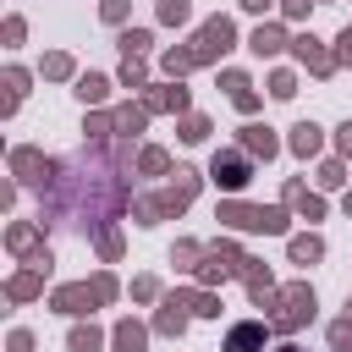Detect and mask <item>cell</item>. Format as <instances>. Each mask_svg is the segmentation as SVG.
Listing matches in <instances>:
<instances>
[{"label":"cell","instance_id":"cell-13","mask_svg":"<svg viewBox=\"0 0 352 352\" xmlns=\"http://www.w3.org/2000/svg\"><path fill=\"white\" fill-rule=\"evenodd\" d=\"M110 341H116V352H148V330H143V324H132V319H121Z\"/></svg>","mask_w":352,"mask_h":352},{"label":"cell","instance_id":"cell-9","mask_svg":"<svg viewBox=\"0 0 352 352\" xmlns=\"http://www.w3.org/2000/svg\"><path fill=\"white\" fill-rule=\"evenodd\" d=\"M264 336H270V324H236L231 336H226V352H264Z\"/></svg>","mask_w":352,"mask_h":352},{"label":"cell","instance_id":"cell-2","mask_svg":"<svg viewBox=\"0 0 352 352\" xmlns=\"http://www.w3.org/2000/svg\"><path fill=\"white\" fill-rule=\"evenodd\" d=\"M192 192H198V170H182L176 187H165L160 198H143V204H138V220L154 226V220H165V214H182V209L192 204Z\"/></svg>","mask_w":352,"mask_h":352},{"label":"cell","instance_id":"cell-40","mask_svg":"<svg viewBox=\"0 0 352 352\" xmlns=\"http://www.w3.org/2000/svg\"><path fill=\"white\" fill-rule=\"evenodd\" d=\"M336 60H352V28L341 33V50H336Z\"/></svg>","mask_w":352,"mask_h":352},{"label":"cell","instance_id":"cell-7","mask_svg":"<svg viewBox=\"0 0 352 352\" xmlns=\"http://www.w3.org/2000/svg\"><path fill=\"white\" fill-rule=\"evenodd\" d=\"M292 50H297V60H302V66H308L314 77H330V72H336V55H324L314 33H302V38H292Z\"/></svg>","mask_w":352,"mask_h":352},{"label":"cell","instance_id":"cell-15","mask_svg":"<svg viewBox=\"0 0 352 352\" xmlns=\"http://www.w3.org/2000/svg\"><path fill=\"white\" fill-rule=\"evenodd\" d=\"M319 143H324V138H319V126H314V121H297V126H292V154H302V160H308V154H319Z\"/></svg>","mask_w":352,"mask_h":352},{"label":"cell","instance_id":"cell-14","mask_svg":"<svg viewBox=\"0 0 352 352\" xmlns=\"http://www.w3.org/2000/svg\"><path fill=\"white\" fill-rule=\"evenodd\" d=\"M154 330H160V336H182V330H187V314H182V297H165V308H160V319H154Z\"/></svg>","mask_w":352,"mask_h":352},{"label":"cell","instance_id":"cell-43","mask_svg":"<svg viewBox=\"0 0 352 352\" xmlns=\"http://www.w3.org/2000/svg\"><path fill=\"white\" fill-rule=\"evenodd\" d=\"M346 214H352V192H346Z\"/></svg>","mask_w":352,"mask_h":352},{"label":"cell","instance_id":"cell-27","mask_svg":"<svg viewBox=\"0 0 352 352\" xmlns=\"http://www.w3.org/2000/svg\"><path fill=\"white\" fill-rule=\"evenodd\" d=\"M270 94H275V99H292V94H297V77H292V72H275V77H270Z\"/></svg>","mask_w":352,"mask_h":352},{"label":"cell","instance_id":"cell-3","mask_svg":"<svg viewBox=\"0 0 352 352\" xmlns=\"http://www.w3.org/2000/svg\"><path fill=\"white\" fill-rule=\"evenodd\" d=\"M220 220L226 226H236V231H286V204H270V209H258V204H220Z\"/></svg>","mask_w":352,"mask_h":352},{"label":"cell","instance_id":"cell-19","mask_svg":"<svg viewBox=\"0 0 352 352\" xmlns=\"http://www.w3.org/2000/svg\"><path fill=\"white\" fill-rule=\"evenodd\" d=\"M143 110H187V88H154Z\"/></svg>","mask_w":352,"mask_h":352},{"label":"cell","instance_id":"cell-44","mask_svg":"<svg viewBox=\"0 0 352 352\" xmlns=\"http://www.w3.org/2000/svg\"><path fill=\"white\" fill-rule=\"evenodd\" d=\"M280 352H297V346H280Z\"/></svg>","mask_w":352,"mask_h":352},{"label":"cell","instance_id":"cell-26","mask_svg":"<svg viewBox=\"0 0 352 352\" xmlns=\"http://www.w3.org/2000/svg\"><path fill=\"white\" fill-rule=\"evenodd\" d=\"M143 77H148V72H143V60H138V55H126V66H121V82H126V88H143Z\"/></svg>","mask_w":352,"mask_h":352},{"label":"cell","instance_id":"cell-35","mask_svg":"<svg viewBox=\"0 0 352 352\" xmlns=\"http://www.w3.org/2000/svg\"><path fill=\"white\" fill-rule=\"evenodd\" d=\"M99 253H104V258H116V253H121V236H116V231H104V236H99Z\"/></svg>","mask_w":352,"mask_h":352},{"label":"cell","instance_id":"cell-41","mask_svg":"<svg viewBox=\"0 0 352 352\" xmlns=\"http://www.w3.org/2000/svg\"><path fill=\"white\" fill-rule=\"evenodd\" d=\"M341 154H352V121L341 126Z\"/></svg>","mask_w":352,"mask_h":352},{"label":"cell","instance_id":"cell-20","mask_svg":"<svg viewBox=\"0 0 352 352\" xmlns=\"http://www.w3.org/2000/svg\"><path fill=\"white\" fill-rule=\"evenodd\" d=\"M176 297H182V308H192V314H204V319L220 314V297H214V292H176Z\"/></svg>","mask_w":352,"mask_h":352},{"label":"cell","instance_id":"cell-5","mask_svg":"<svg viewBox=\"0 0 352 352\" xmlns=\"http://www.w3.org/2000/svg\"><path fill=\"white\" fill-rule=\"evenodd\" d=\"M248 170H253V160H248V148H220L214 154V165H209V176L226 187V192H236V187H248Z\"/></svg>","mask_w":352,"mask_h":352},{"label":"cell","instance_id":"cell-30","mask_svg":"<svg viewBox=\"0 0 352 352\" xmlns=\"http://www.w3.org/2000/svg\"><path fill=\"white\" fill-rule=\"evenodd\" d=\"M44 77H72V55H44Z\"/></svg>","mask_w":352,"mask_h":352},{"label":"cell","instance_id":"cell-37","mask_svg":"<svg viewBox=\"0 0 352 352\" xmlns=\"http://www.w3.org/2000/svg\"><path fill=\"white\" fill-rule=\"evenodd\" d=\"M94 292H99V297L110 302V297H116V280H110V275H94Z\"/></svg>","mask_w":352,"mask_h":352},{"label":"cell","instance_id":"cell-12","mask_svg":"<svg viewBox=\"0 0 352 352\" xmlns=\"http://www.w3.org/2000/svg\"><path fill=\"white\" fill-rule=\"evenodd\" d=\"M11 170H16L22 182H44V170H50V165H44V154H38V148H16V154H11Z\"/></svg>","mask_w":352,"mask_h":352},{"label":"cell","instance_id":"cell-31","mask_svg":"<svg viewBox=\"0 0 352 352\" xmlns=\"http://www.w3.org/2000/svg\"><path fill=\"white\" fill-rule=\"evenodd\" d=\"M330 341H336V352H352V319L330 324Z\"/></svg>","mask_w":352,"mask_h":352},{"label":"cell","instance_id":"cell-33","mask_svg":"<svg viewBox=\"0 0 352 352\" xmlns=\"http://www.w3.org/2000/svg\"><path fill=\"white\" fill-rule=\"evenodd\" d=\"M99 16H104V22H121V16H126V0H104Z\"/></svg>","mask_w":352,"mask_h":352},{"label":"cell","instance_id":"cell-21","mask_svg":"<svg viewBox=\"0 0 352 352\" xmlns=\"http://www.w3.org/2000/svg\"><path fill=\"white\" fill-rule=\"evenodd\" d=\"M143 116H148V110H132V104L116 110V132H121V138H138V132H143Z\"/></svg>","mask_w":352,"mask_h":352},{"label":"cell","instance_id":"cell-17","mask_svg":"<svg viewBox=\"0 0 352 352\" xmlns=\"http://www.w3.org/2000/svg\"><path fill=\"white\" fill-rule=\"evenodd\" d=\"M286 204H297V209H302L308 220H319V214H324V204H319V198H314V192H308L302 182H286Z\"/></svg>","mask_w":352,"mask_h":352},{"label":"cell","instance_id":"cell-4","mask_svg":"<svg viewBox=\"0 0 352 352\" xmlns=\"http://www.w3.org/2000/svg\"><path fill=\"white\" fill-rule=\"evenodd\" d=\"M231 44H236L231 16H209V22H204V33H198V44H192V60H214V55H226Z\"/></svg>","mask_w":352,"mask_h":352},{"label":"cell","instance_id":"cell-25","mask_svg":"<svg viewBox=\"0 0 352 352\" xmlns=\"http://www.w3.org/2000/svg\"><path fill=\"white\" fill-rule=\"evenodd\" d=\"M148 44H154V38H148L143 28H132V33H121V50H126V55H143Z\"/></svg>","mask_w":352,"mask_h":352},{"label":"cell","instance_id":"cell-28","mask_svg":"<svg viewBox=\"0 0 352 352\" xmlns=\"http://www.w3.org/2000/svg\"><path fill=\"white\" fill-rule=\"evenodd\" d=\"M341 182H346L341 160H324V165H319V187H341Z\"/></svg>","mask_w":352,"mask_h":352},{"label":"cell","instance_id":"cell-29","mask_svg":"<svg viewBox=\"0 0 352 352\" xmlns=\"http://www.w3.org/2000/svg\"><path fill=\"white\" fill-rule=\"evenodd\" d=\"M187 0H160V22H187Z\"/></svg>","mask_w":352,"mask_h":352},{"label":"cell","instance_id":"cell-6","mask_svg":"<svg viewBox=\"0 0 352 352\" xmlns=\"http://www.w3.org/2000/svg\"><path fill=\"white\" fill-rule=\"evenodd\" d=\"M242 264H248V258H242L236 248H226V242H220V248H209V253H204L198 280H204V286H214V280H226V275H242Z\"/></svg>","mask_w":352,"mask_h":352},{"label":"cell","instance_id":"cell-1","mask_svg":"<svg viewBox=\"0 0 352 352\" xmlns=\"http://www.w3.org/2000/svg\"><path fill=\"white\" fill-rule=\"evenodd\" d=\"M258 302H264V308H275V314H270V324H275V330H302V324L314 319V292H308V286L264 292Z\"/></svg>","mask_w":352,"mask_h":352},{"label":"cell","instance_id":"cell-38","mask_svg":"<svg viewBox=\"0 0 352 352\" xmlns=\"http://www.w3.org/2000/svg\"><path fill=\"white\" fill-rule=\"evenodd\" d=\"M11 352H33V336L28 330H11Z\"/></svg>","mask_w":352,"mask_h":352},{"label":"cell","instance_id":"cell-23","mask_svg":"<svg viewBox=\"0 0 352 352\" xmlns=\"http://www.w3.org/2000/svg\"><path fill=\"white\" fill-rule=\"evenodd\" d=\"M99 341H104V336H99L94 324H77V330H72V352H99Z\"/></svg>","mask_w":352,"mask_h":352},{"label":"cell","instance_id":"cell-16","mask_svg":"<svg viewBox=\"0 0 352 352\" xmlns=\"http://www.w3.org/2000/svg\"><path fill=\"white\" fill-rule=\"evenodd\" d=\"M104 94H110V77H99V72L77 77V99H82V104H104Z\"/></svg>","mask_w":352,"mask_h":352},{"label":"cell","instance_id":"cell-10","mask_svg":"<svg viewBox=\"0 0 352 352\" xmlns=\"http://www.w3.org/2000/svg\"><path fill=\"white\" fill-rule=\"evenodd\" d=\"M242 148H248L253 160H275V148H280V143H275V132H270V126H242Z\"/></svg>","mask_w":352,"mask_h":352},{"label":"cell","instance_id":"cell-22","mask_svg":"<svg viewBox=\"0 0 352 352\" xmlns=\"http://www.w3.org/2000/svg\"><path fill=\"white\" fill-rule=\"evenodd\" d=\"M319 253H324V242H319V236H292V258H297V264H314Z\"/></svg>","mask_w":352,"mask_h":352},{"label":"cell","instance_id":"cell-32","mask_svg":"<svg viewBox=\"0 0 352 352\" xmlns=\"http://www.w3.org/2000/svg\"><path fill=\"white\" fill-rule=\"evenodd\" d=\"M138 165H143L148 176H160V170H165V148H143V160H138Z\"/></svg>","mask_w":352,"mask_h":352},{"label":"cell","instance_id":"cell-39","mask_svg":"<svg viewBox=\"0 0 352 352\" xmlns=\"http://www.w3.org/2000/svg\"><path fill=\"white\" fill-rule=\"evenodd\" d=\"M280 6H286V16H308V6H314V0H280Z\"/></svg>","mask_w":352,"mask_h":352},{"label":"cell","instance_id":"cell-42","mask_svg":"<svg viewBox=\"0 0 352 352\" xmlns=\"http://www.w3.org/2000/svg\"><path fill=\"white\" fill-rule=\"evenodd\" d=\"M242 11H270V0H242Z\"/></svg>","mask_w":352,"mask_h":352},{"label":"cell","instance_id":"cell-18","mask_svg":"<svg viewBox=\"0 0 352 352\" xmlns=\"http://www.w3.org/2000/svg\"><path fill=\"white\" fill-rule=\"evenodd\" d=\"M38 280H44V270H38V264H28V270H22V275L6 286V292H11V302H28V297L38 292Z\"/></svg>","mask_w":352,"mask_h":352},{"label":"cell","instance_id":"cell-11","mask_svg":"<svg viewBox=\"0 0 352 352\" xmlns=\"http://www.w3.org/2000/svg\"><path fill=\"white\" fill-rule=\"evenodd\" d=\"M248 50H253V55H280V50H286V33H280V28H270V22H258V28H253V38H248Z\"/></svg>","mask_w":352,"mask_h":352},{"label":"cell","instance_id":"cell-8","mask_svg":"<svg viewBox=\"0 0 352 352\" xmlns=\"http://www.w3.org/2000/svg\"><path fill=\"white\" fill-rule=\"evenodd\" d=\"M94 302H104V297L94 292V280H88V286H60V292H55V308H60V314H94Z\"/></svg>","mask_w":352,"mask_h":352},{"label":"cell","instance_id":"cell-36","mask_svg":"<svg viewBox=\"0 0 352 352\" xmlns=\"http://www.w3.org/2000/svg\"><path fill=\"white\" fill-rule=\"evenodd\" d=\"M154 292H160V286H154V275H143V280H132V297H143V302H148Z\"/></svg>","mask_w":352,"mask_h":352},{"label":"cell","instance_id":"cell-24","mask_svg":"<svg viewBox=\"0 0 352 352\" xmlns=\"http://www.w3.org/2000/svg\"><path fill=\"white\" fill-rule=\"evenodd\" d=\"M204 138H209V121L204 116H187L182 121V143H204Z\"/></svg>","mask_w":352,"mask_h":352},{"label":"cell","instance_id":"cell-34","mask_svg":"<svg viewBox=\"0 0 352 352\" xmlns=\"http://www.w3.org/2000/svg\"><path fill=\"white\" fill-rule=\"evenodd\" d=\"M231 99H236V110H248V116L258 110V94H253V88H242V94H231Z\"/></svg>","mask_w":352,"mask_h":352}]
</instances>
